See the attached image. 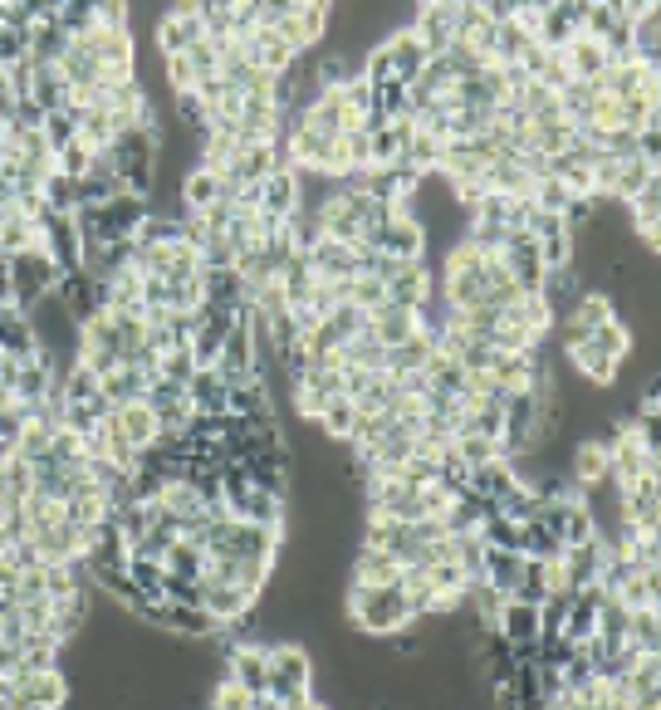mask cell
<instances>
[{
  "label": "cell",
  "mask_w": 661,
  "mask_h": 710,
  "mask_svg": "<svg viewBox=\"0 0 661 710\" xmlns=\"http://www.w3.org/2000/svg\"><path fill=\"white\" fill-rule=\"evenodd\" d=\"M59 265L49 260V250H25V255H10V299H15L20 314L39 305L45 295H55L59 285Z\"/></svg>",
  "instance_id": "1"
},
{
  "label": "cell",
  "mask_w": 661,
  "mask_h": 710,
  "mask_svg": "<svg viewBox=\"0 0 661 710\" xmlns=\"http://www.w3.org/2000/svg\"><path fill=\"white\" fill-rule=\"evenodd\" d=\"M270 696H314V656L299 642H270Z\"/></svg>",
  "instance_id": "2"
},
{
  "label": "cell",
  "mask_w": 661,
  "mask_h": 710,
  "mask_svg": "<svg viewBox=\"0 0 661 710\" xmlns=\"http://www.w3.org/2000/svg\"><path fill=\"white\" fill-rule=\"evenodd\" d=\"M202 39H206V30H202V20H196V5H172L157 20V49H162V59L186 55V49L202 45Z\"/></svg>",
  "instance_id": "3"
},
{
  "label": "cell",
  "mask_w": 661,
  "mask_h": 710,
  "mask_svg": "<svg viewBox=\"0 0 661 710\" xmlns=\"http://www.w3.org/2000/svg\"><path fill=\"white\" fill-rule=\"evenodd\" d=\"M202 608L212 612L220 628H240V622L250 618V608H255V593H246L240 583H212V579H202Z\"/></svg>",
  "instance_id": "4"
},
{
  "label": "cell",
  "mask_w": 661,
  "mask_h": 710,
  "mask_svg": "<svg viewBox=\"0 0 661 710\" xmlns=\"http://www.w3.org/2000/svg\"><path fill=\"white\" fill-rule=\"evenodd\" d=\"M607 471H613V456H607V442L603 436H579V442L569 446V480L583 490L603 485Z\"/></svg>",
  "instance_id": "5"
},
{
  "label": "cell",
  "mask_w": 661,
  "mask_h": 710,
  "mask_svg": "<svg viewBox=\"0 0 661 710\" xmlns=\"http://www.w3.org/2000/svg\"><path fill=\"white\" fill-rule=\"evenodd\" d=\"M412 30L417 39L426 45V55H446L451 45H456V5H422V10H412Z\"/></svg>",
  "instance_id": "6"
},
{
  "label": "cell",
  "mask_w": 661,
  "mask_h": 710,
  "mask_svg": "<svg viewBox=\"0 0 661 710\" xmlns=\"http://www.w3.org/2000/svg\"><path fill=\"white\" fill-rule=\"evenodd\" d=\"M432 295H436V275L426 260H407L397 270V279L387 285V305H397V309H422Z\"/></svg>",
  "instance_id": "7"
},
{
  "label": "cell",
  "mask_w": 661,
  "mask_h": 710,
  "mask_svg": "<svg viewBox=\"0 0 661 710\" xmlns=\"http://www.w3.org/2000/svg\"><path fill=\"white\" fill-rule=\"evenodd\" d=\"M657 515H661V485H657V476L632 480V485L623 490V525L657 535Z\"/></svg>",
  "instance_id": "8"
},
{
  "label": "cell",
  "mask_w": 661,
  "mask_h": 710,
  "mask_svg": "<svg viewBox=\"0 0 661 710\" xmlns=\"http://www.w3.org/2000/svg\"><path fill=\"white\" fill-rule=\"evenodd\" d=\"M349 583H363V588H397L402 583V563L383 549H353V569H349Z\"/></svg>",
  "instance_id": "9"
},
{
  "label": "cell",
  "mask_w": 661,
  "mask_h": 710,
  "mask_svg": "<svg viewBox=\"0 0 661 710\" xmlns=\"http://www.w3.org/2000/svg\"><path fill=\"white\" fill-rule=\"evenodd\" d=\"M260 211L275 216V221L299 211V172H294V167H275V172L260 182Z\"/></svg>",
  "instance_id": "10"
},
{
  "label": "cell",
  "mask_w": 661,
  "mask_h": 710,
  "mask_svg": "<svg viewBox=\"0 0 661 710\" xmlns=\"http://www.w3.org/2000/svg\"><path fill=\"white\" fill-rule=\"evenodd\" d=\"M30 545L39 549V559L45 563H83V529H73L69 519H55V525H45Z\"/></svg>",
  "instance_id": "11"
},
{
  "label": "cell",
  "mask_w": 661,
  "mask_h": 710,
  "mask_svg": "<svg viewBox=\"0 0 661 710\" xmlns=\"http://www.w3.org/2000/svg\"><path fill=\"white\" fill-rule=\"evenodd\" d=\"M304 260H309L314 279H353L358 275V255H353V245H343V240H319Z\"/></svg>",
  "instance_id": "12"
},
{
  "label": "cell",
  "mask_w": 661,
  "mask_h": 710,
  "mask_svg": "<svg viewBox=\"0 0 661 710\" xmlns=\"http://www.w3.org/2000/svg\"><path fill=\"white\" fill-rule=\"evenodd\" d=\"M0 353H5V358H15V363L39 358L35 329H30V319L20 314L15 305H5V309H0Z\"/></svg>",
  "instance_id": "13"
},
{
  "label": "cell",
  "mask_w": 661,
  "mask_h": 710,
  "mask_svg": "<svg viewBox=\"0 0 661 710\" xmlns=\"http://www.w3.org/2000/svg\"><path fill=\"white\" fill-rule=\"evenodd\" d=\"M495 632L505 637L510 646L539 642V608H534V603H520V598H505V608H500V618H495Z\"/></svg>",
  "instance_id": "14"
},
{
  "label": "cell",
  "mask_w": 661,
  "mask_h": 710,
  "mask_svg": "<svg viewBox=\"0 0 661 710\" xmlns=\"http://www.w3.org/2000/svg\"><path fill=\"white\" fill-rule=\"evenodd\" d=\"M367 333H373L383 348H397V343L417 339V309H397V305H383L367 314Z\"/></svg>",
  "instance_id": "15"
},
{
  "label": "cell",
  "mask_w": 661,
  "mask_h": 710,
  "mask_svg": "<svg viewBox=\"0 0 661 710\" xmlns=\"http://www.w3.org/2000/svg\"><path fill=\"white\" fill-rule=\"evenodd\" d=\"M383 45H387V55H392V79L397 83H412L426 69V59H432V55H426V45L412 35V30H397V35H387Z\"/></svg>",
  "instance_id": "16"
},
{
  "label": "cell",
  "mask_w": 661,
  "mask_h": 710,
  "mask_svg": "<svg viewBox=\"0 0 661 710\" xmlns=\"http://www.w3.org/2000/svg\"><path fill=\"white\" fill-rule=\"evenodd\" d=\"M627 35H632V65H647V69H657V59H661V10L657 5H642V15H632L627 20Z\"/></svg>",
  "instance_id": "17"
},
{
  "label": "cell",
  "mask_w": 661,
  "mask_h": 710,
  "mask_svg": "<svg viewBox=\"0 0 661 710\" xmlns=\"http://www.w3.org/2000/svg\"><path fill=\"white\" fill-rule=\"evenodd\" d=\"M113 422H118V432H123V442L133 446V451H152L157 446V416H152V406L147 402H128V406H118L113 412Z\"/></svg>",
  "instance_id": "18"
},
{
  "label": "cell",
  "mask_w": 661,
  "mask_h": 710,
  "mask_svg": "<svg viewBox=\"0 0 661 710\" xmlns=\"http://www.w3.org/2000/svg\"><path fill=\"white\" fill-rule=\"evenodd\" d=\"M514 485H520V480H514V471H510V461H505V456H500V461L476 466V471H470V480H466V495H476V500H486V505H495V500H505Z\"/></svg>",
  "instance_id": "19"
},
{
  "label": "cell",
  "mask_w": 661,
  "mask_h": 710,
  "mask_svg": "<svg viewBox=\"0 0 661 710\" xmlns=\"http://www.w3.org/2000/svg\"><path fill=\"white\" fill-rule=\"evenodd\" d=\"M226 416H275V402H270V378L226 388Z\"/></svg>",
  "instance_id": "20"
},
{
  "label": "cell",
  "mask_w": 661,
  "mask_h": 710,
  "mask_svg": "<svg viewBox=\"0 0 661 710\" xmlns=\"http://www.w3.org/2000/svg\"><path fill=\"white\" fill-rule=\"evenodd\" d=\"M186 397H192L196 416H226V382L216 368H196V378L186 382Z\"/></svg>",
  "instance_id": "21"
},
{
  "label": "cell",
  "mask_w": 661,
  "mask_h": 710,
  "mask_svg": "<svg viewBox=\"0 0 661 710\" xmlns=\"http://www.w3.org/2000/svg\"><path fill=\"white\" fill-rule=\"evenodd\" d=\"M432 353H436V343L417 333V339H407V343H397V348H387L383 373H387V378H407V373H422Z\"/></svg>",
  "instance_id": "22"
},
{
  "label": "cell",
  "mask_w": 661,
  "mask_h": 710,
  "mask_svg": "<svg viewBox=\"0 0 661 710\" xmlns=\"http://www.w3.org/2000/svg\"><path fill=\"white\" fill-rule=\"evenodd\" d=\"M147 373L143 368H118V373H109V378L99 382V392H103V402L118 412V406H128V402H143V392H147Z\"/></svg>",
  "instance_id": "23"
},
{
  "label": "cell",
  "mask_w": 661,
  "mask_h": 710,
  "mask_svg": "<svg viewBox=\"0 0 661 710\" xmlns=\"http://www.w3.org/2000/svg\"><path fill=\"white\" fill-rule=\"evenodd\" d=\"M520 563L524 553H510V549H486V563H480V579L490 583L495 593H514V583H520Z\"/></svg>",
  "instance_id": "24"
},
{
  "label": "cell",
  "mask_w": 661,
  "mask_h": 710,
  "mask_svg": "<svg viewBox=\"0 0 661 710\" xmlns=\"http://www.w3.org/2000/svg\"><path fill=\"white\" fill-rule=\"evenodd\" d=\"M613 603H623L627 612H637V608H657V569H632L623 583H617Z\"/></svg>",
  "instance_id": "25"
},
{
  "label": "cell",
  "mask_w": 661,
  "mask_h": 710,
  "mask_svg": "<svg viewBox=\"0 0 661 710\" xmlns=\"http://www.w3.org/2000/svg\"><path fill=\"white\" fill-rule=\"evenodd\" d=\"M652 182H657V167H652V162H642V158H617L613 202H617V206H627L637 192H642V186H652Z\"/></svg>",
  "instance_id": "26"
},
{
  "label": "cell",
  "mask_w": 661,
  "mask_h": 710,
  "mask_svg": "<svg viewBox=\"0 0 661 710\" xmlns=\"http://www.w3.org/2000/svg\"><path fill=\"white\" fill-rule=\"evenodd\" d=\"M182 206L186 211H206V206H216L220 202V176L216 172H206V167H192V172L182 176Z\"/></svg>",
  "instance_id": "27"
},
{
  "label": "cell",
  "mask_w": 661,
  "mask_h": 710,
  "mask_svg": "<svg viewBox=\"0 0 661 710\" xmlns=\"http://www.w3.org/2000/svg\"><path fill=\"white\" fill-rule=\"evenodd\" d=\"M30 99H35L45 113L65 108V99H69V83H65V75H59L55 65H39L35 75H30Z\"/></svg>",
  "instance_id": "28"
},
{
  "label": "cell",
  "mask_w": 661,
  "mask_h": 710,
  "mask_svg": "<svg viewBox=\"0 0 661 710\" xmlns=\"http://www.w3.org/2000/svg\"><path fill=\"white\" fill-rule=\"evenodd\" d=\"M353 416H358V406H353V397H333V402L319 412V422H309V426H319V436H323V442H349V432H353Z\"/></svg>",
  "instance_id": "29"
},
{
  "label": "cell",
  "mask_w": 661,
  "mask_h": 710,
  "mask_svg": "<svg viewBox=\"0 0 661 710\" xmlns=\"http://www.w3.org/2000/svg\"><path fill=\"white\" fill-rule=\"evenodd\" d=\"M588 343H593L597 353H607L613 363H623L627 353H632V329H627L623 319H607V323H597V329L588 333Z\"/></svg>",
  "instance_id": "30"
},
{
  "label": "cell",
  "mask_w": 661,
  "mask_h": 710,
  "mask_svg": "<svg viewBox=\"0 0 661 710\" xmlns=\"http://www.w3.org/2000/svg\"><path fill=\"white\" fill-rule=\"evenodd\" d=\"M39 138H45L49 158H59V152H65L69 142L79 138V118H73L69 108H55V113H45V123H39Z\"/></svg>",
  "instance_id": "31"
},
{
  "label": "cell",
  "mask_w": 661,
  "mask_h": 710,
  "mask_svg": "<svg viewBox=\"0 0 661 710\" xmlns=\"http://www.w3.org/2000/svg\"><path fill=\"white\" fill-rule=\"evenodd\" d=\"M202 563H206V549H202V545H192V539H176V545L167 549L162 569H167V573H176V579L202 583Z\"/></svg>",
  "instance_id": "32"
},
{
  "label": "cell",
  "mask_w": 661,
  "mask_h": 710,
  "mask_svg": "<svg viewBox=\"0 0 661 710\" xmlns=\"http://www.w3.org/2000/svg\"><path fill=\"white\" fill-rule=\"evenodd\" d=\"M451 451L460 456V461L470 466V471H476V466H490V461H500V442H490V436H470V432H456L451 436Z\"/></svg>",
  "instance_id": "33"
},
{
  "label": "cell",
  "mask_w": 661,
  "mask_h": 710,
  "mask_svg": "<svg viewBox=\"0 0 661 710\" xmlns=\"http://www.w3.org/2000/svg\"><path fill=\"white\" fill-rule=\"evenodd\" d=\"M657 642H661V618H657V608L627 612V646H632V652H657Z\"/></svg>",
  "instance_id": "34"
},
{
  "label": "cell",
  "mask_w": 661,
  "mask_h": 710,
  "mask_svg": "<svg viewBox=\"0 0 661 710\" xmlns=\"http://www.w3.org/2000/svg\"><path fill=\"white\" fill-rule=\"evenodd\" d=\"M569 314H573V319H579V323H583V329H588V333H593V329H597V323H607V319H617V309H613V295H607V289H583V295H579V305H573V309H569Z\"/></svg>",
  "instance_id": "35"
},
{
  "label": "cell",
  "mask_w": 661,
  "mask_h": 710,
  "mask_svg": "<svg viewBox=\"0 0 661 710\" xmlns=\"http://www.w3.org/2000/svg\"><path fill=\"white\" fill-rule=\"evenodd\" d=\"M79 138L89 142L93 152H109L113 138H118V128H113L109 108H93V113H79Z\"/></svg>",
  "instance_id": "36"
},
{
  "label": "cell",
  "mask_w": 661,
  "mask_h": 710,
  "mask_svg": "<svg viewBox=\"0 0 661 710\" xmlns=\"http://www.w3.org/2000/svg\"><path fill=\"white\" fill-rule=\"evenodd\" d=\"M510 598L534 603V608H539V603L549 598V588H544V559H529V553H524V563H520V583H514Z\"/></svg>",
  "instance_id": "37"
},
{
  "label": "cell",
  "mask_w": 661,
  "mask_h": 710,
  "mask_svg": "<svg viewBox=\"0 0 661 710\" xmlns=\"http://www.w3.org/2000/svg\"><path fill=\"white\" fill-rule=\"evenodd\" d=\"M476 535L486 539V549H510V553H520V525H514V519H505V515H486Z\"/></svg>",
  "instance_id": "38"
},
{
  "label": "cell",
  "mask_w": 661,
  "mask_h": 710,
  "mask_svg": "<svg viewBox=\"0 0 661 710\" xmlns=\"http://www.w3.org/2000/svg\"><path fill=\"white\" fill-rule=\"evenodd\" d=\"M93 158H99V152H93L83 138H73L69 148L55 158V172H65L69 182H83V176H89V167H93Z\"/></svg>",
  "instance_id": "39"
},
{
  "label": "cell",
  "mask_w": 661,
  "mask_h": 710,
  "mask_svg": "<svg viewBox=\"0 0 661 710\" xmlns=\"http://www.w3.org/2000/svg\"><path fill=\"white\" fill-rule=\"evenodd\" d=\"M534 206H539L544 216H563V206L573 202V192L559 182V176H544V182H534V196H529Z\"/></svg>",
  "instance_id": "40"
},
{
  "label": "cell",
  "mask_w": 661,
  "mask_h": 710,
  "mask_svg": "<svg viewBox=\"0 0 661 710\" xmlns=\"http://www.w3.org/2000/svg\"><path fill=\"white\" fill-rule=\"evenodd\" d=\"M349 305H353V309H363V314H373V309H383V305H387V285H383V279H373V275H353V285H349Z\"/></svg>",
  "instance_id": "41"
},
{
  "label": "cell",
  "mask_w": 661,
  "mask_h": 710,
  "mask_svg": "<svg viewBox=\"0 0 661 710\" xmlns=\"http://www.w3.org/2000/svg\"><path fill=\"white\" fill-rule=\"evenodd\" d=\"M495 515H505V519H514V525H524V519H534L539 515V500H534V490H524V485H514L505 500H495Z\"/></svg>",
  "instance_id": "42"
},
{
  "label": "cell",
  "mask_w": 661,
  "mask_h": 710,
  "mask_svg": "<svg viewBox=\"0 0 661 710\" xmlns=\"http://www.w3.org/2000/svg\"><path fill=\"white\" fill-rule=\"evenodd\" d=\"M250 701H255V696H250L246 686H236L230 676H216L212 696H206V710H250Z\"/></svg>",
  "instance_id": "43"
},
{
  "label": "cell",
  "mask_w": 661,
  "mask_h": 710,
  "mask_svg": "<svg viewBox=\"0 0 661 710\" xmlns=\"http://www.w3.org/2000/svg\"><path fill=\"white\" fill-rule=\"evenodd\" d=\"M157 378L176 382V388H186V382L196 378V363H192V348H172L157 358Z\"/></svg>",
  "instance_id": "44"
},
{
  "label": "cell",
  "mask_w": 661,
  "mask_h": 710,
  "mask_svg": "<svg viewBox=\"0 0 661 710\" xmlns=\"http://www.w3.org/2000/svg\"><path fill=\"white\" fill-rule=\"evenodd\" d=\"M563 549H583V545H593L597 539V525H593V515H588V505H573L569 509V525H563Z\"/></svg>",
  "instance_id": "45"
},
{
  "label": "cell",
  "mask_w": 661,
  "mask_h": 710,
  "mask_svg": "<svg viewBox=\"0 0 661 710\" xmlns=\"http://www.w3.org/2000/svg\"><path fill=\"white\" fill-rule=\"evenodd\" d=\"M162 75H167V89H172V99H176V93H196V69H192V59H186V55L162 59Z\"/></svg>",
  "instance_id": "46"
},
{
  "label": "cell",
  "mask_w": 661,
  "mask_h": 710,
  "mask_svg": "<svg viewBox=\"0 0 661 710\" xmlns=\"http://www.w3.org/2000/svg\"><path fill=\"white\" fill-rule=\"evenodd\" d=\"M426 583H432L436 593H466V573H460V563H456V559L432 563V569H426Z\"/></svg>",
  "instance_id": "47"
},
{
  "label": "cell",
  "mask_w": 661,
  "mask_h": 710,
  "mask_svg": "<svg viewBox=\"0 0 661 710\" xmlns=\"http://www.w3.org/2000/svg\"><path fill=\"white\" fill-rule=\"evenodd\" d=\"M456 363H460L466 373H490V368H495V348H490V343H476V339H470L466 348H460Z\"/></svg>",
  "instance_id": "48"
},
{
  "label": "cell",
  "mask_w": 661,
  "mask_h": 710,
  "mask_svg": "<svg viewBox=\"0 0 661 710\" xmlns=\"http://www.w3.org/2000/svg\"><path fill=\"white\" fill-rule=\"evenodd\" d=\"M250 710H285V706H280V696H270V691H260V696H255V701H250Z\"/></svg>",
  "instance_id": "49"
},
{
  "label": "cell",
  "mask_w": 661,
  "mask_h": 710,
  "mask_svg": "<svg viewBox=\"0 0 661 710\" xmlns=\"http://www.w3.org/2000/svg\"><path fill=\"white\" fill-rule=\"evenodd\" d=\"M10 402H15V392H10V388H0V412H5Z\"/></svg>",
  "instance_id": "50"
},
{
  "label": "cell",
  "mask_w": 661,
  "mask_h": 710,
  "mask_svg": "<svg viewBox=\"0 0 661 710\" xmlns=\"http://www.w3.org/2000/svg\"><path fill=\"white\" fill-rule=\"evenodd\" d=\"M0 221H5V206H0Z\"/></svg>",
  "instance_id": "51"
}]
</instances>
